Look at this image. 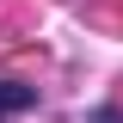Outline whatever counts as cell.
Listing matches in <instances>:
<instances>
[{
  "label": "cell",
  "mask_w": 123,
  "mask_h": 123,
  "mask_svg": "<svg viewBox=\"0 0 123 123\" xmlns=\"http://www.w3.org/2000/svg\"><path fill=\"white\" fill-rule=\"evenodd\" d=\"M0 105H6V111H18V105H31V86H0Z\"/></svg>",
  "instance_id": "6da1fadb"
}]
</instances>
